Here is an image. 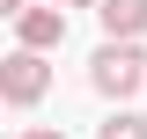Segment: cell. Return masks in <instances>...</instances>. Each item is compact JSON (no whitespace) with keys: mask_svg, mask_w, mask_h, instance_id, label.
I'll use <instances>...</instances> for the list:
<instances>
[{"mask_svg":"<svg viewBox=\"0 0 147 139\" xmlns=\"http://www.w3.org/2000/svg\"><path fill=\"white\" fill-rule=\"evenodd\" d=\"M88 88H96V95H110V103L140 95V88H147V51H140V44H118V37H103V51L88 59Z\"/></svg>","mask_w":147,"mask_h":139,"instance_id":"cell-1","label":"cell"},{"mask_svg":"<svg viewBox=\"0 0 147 139\" xmlns=\"http://www.w3.org/2000/svg\"><path fill=\"white\" fill-rule=\"evenodd\" d=\"M44 88H52V66H44V51H22V44H15V51L0 59V95H7L15 110H30Z\"/></svg>","mask_w":147,"mask_h":139,"instance_id":"cell-2","label":"cell"},{"mask_svg":"<svg viewBox=\"0 0 147 139\" xmlns=\"http://www.w3.org/2000/svg\"><path fill=\"white\" fill-rule=\"evenodd\" d=\"M15 37H22V51H59V44H66V7H30V15H15Z\"/></svg>","mask_w":147,"mask_h":139,"instance_id":"cell-3","label":"cell"},{"mask_svg":"<svg viewBox=\"0 0 147 139\" xmlns=\"http://www.w3.org/2000/svg\"><path fill=\"white\" fill-rule=\"evenodd\" d=\"M96 22H103V37L132 44V37L147 29V0H103V7H96Z\"/></svg>","mask_w":147,"mask_h":139,"instance_id":"cell-4","label":"cell"},{"mask_svg":"<svg viewBox=\"0 0 147 139\" xmlns=\"http://www.w3.org/2000/svg\"><path fill=\"white\" fill-rule=\"evenodd\" d=\"M96 139H147V117H132V110H110V117L96 124Z\"/></svg>","mask_w":147,"mask_h":139,"instance_id":"cell-5","label":"cell"},{"mask_svg":"<svg viewBox=\"0 0 147 139\" xmlns=\"http://www.w3.org/2000/svg\"><path fill=\"white\" fill-rule=\"evenodd\" d=\"M22 139H66V132H52V124H30V132H22Z\"/></svg>","mask_w":147,"mask_h":139,"instance_id":"cell-6","label":"cell"},{"mask_svg":"<svg viewBox=\"0 0 147 139\" xmlns=\"http://www.w3.org/2000/svg\"><path fill=\"white\" fill-rule=\"evenodd\" d=\"M0 15H30V0H0Z\"/></svg>","mask_w":147,"mask_h":139,"instance_id":"cell-7","label":"cell"},{"mask_svg":"<svg viewBox=\"0 0 147 139\" xmlns=\"http://www.w3.org/2000/svg\"><path fill=\"white\" fill-rule=\"evenodd\" d=\"M52 7H103V0H52Z\"/></svg>","mask_w":147,"mask_h":139,"instance_id":"cell-8","label":"cell"}]
</instances>
